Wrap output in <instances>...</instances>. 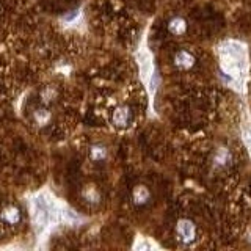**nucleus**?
I'll return each mask as SVG.
<instances>
[{"label": "nucleus", "mask_w": 251, "mask_h": 251, "mask_svg": "<svg viewBox=\"0 0 251 251\" xmlns=\"http://www.w3.org/2000/svg\"><path fill=\"white\" fill-rule=\"evenodd\" d=\"M88 156H90V159L93 160V162L102 163L108 159V149L104 144L97 143V144H93L91 148L88 149Z\"/></svg>", "instance_id": "obj_9"}, {"label": "nucleus", "mask_w": 251, "mask_h": 251, "mask_svg": "<svg viewBox=\"0 0 251 251\" xmlns=\"http://www.w3.org/2000/svg\"><path fill=\"white\" fill-rule=\"evenodd\" d=\"M0 13H2V11H0Z\"/></svg>", "instance_id": "obj_12"}, {"label": "nucleus", "mask_w": 251, "mask_h": 251, "mask_svg": "<svg viewBox=\"0 0 251 251\" xmlns=\"http://www.w3.org/2000/svg\"><path fill=\"white\" fill-rule=\"evenodd\" d=\"M134 121V111L129 106H118L113 111H111V124L118 129H127Z\"/></svg>", "instance_id": "obj_2"}, {"label": "nucleus", "mask_w": 251, "mask_h": 251, "mask_svg": "<svg viewBox=\"0 0 251 251\" xmlns=\"http://www.w3.org/2000/svg\"><path fill=\"white\" fill-rule=\"evenodd\" d=\"M82 199L85 201L87 204H97L101 201V192L94 184L85 185L82 190Z\"/></svg>", "instance_id": "obj_8"}, {"label": "nucleus", "mask_w": 251, "mask_h": 251, "mask_svg": "<svg viewBox=\"0 0 251 251\" xmlns=\"http://www.w3.org/2000/svg\"><path fill=\"white\" fill-rule=\"evenodd\" d=\"M174 66L178 69H182V71H187V69H192L195 66V63H197V57H195V54L187 51V49H180L176 54H174Z\"/></svg>", "instance_id": "obj_4"}, {"label": "nucleus", "mask_w": 251, "mask_h": 251, "mask_svg": "<svg viewBox=\"0 0 251 251\" xmlns=\"http://www.w3.org/2000/svg\"><path fill=\"white\" fill-rule=\"evenodd\" d=\"M166 29H168V32L171 35H174V36H182V35L187 32V20L180 16H174L168 20Z\"/></svg>", "instance_id": "obj_7"}, {"label": "nucleus", "mask_w": 251, "mask_h": 251, "mask_svg": "<svg viewBox=\"0 0 251 251\" xmlns=\"http://www.w3.org/2000/svg\"><path fill=\"white\" fill-rule=\"evenodd\" d=\"M33 220H35V223H36L38 228H43L47 223V209L44 206H41L39 201H36V204H35Z\"/></svg>", "instance_id": "obj_11"}, {"label": "nucleus", "mask_w": 251, "mask_h": 251, "mask_svg": "<svg viewBox=\"0 0 251 251\" xmlns=\"http://www.w3.org/2000/svg\"><path fill=\"white\" fill-rule=\"evenodd\" d=\"M130 201H132V204L137 206V207L146 206L151 201V190L146 185H143V184L135 185L134 188H132Z\"/></svg>", "instance_id": "obj_5"}, {"label": "nucleus", "mask_w": 251, "mask_h": 251, "mask_svg": "<svg viewBox=\"0 0 251 251\" xmlns=\"http://www.w3.org/2000/svg\"><path fill=\"white\" fill-rule=\"evenodd\" d=\"M32 120L35 124L38 126V127H46V126H49L52 121V111L47 108V106L38 107V108L33 110Z\"/></svg>", "instance_id": "obj_6"}, {"label": "nucleus", "mask_w": 251, "mask_h": 251, "mask_svg": "<svg viewBox=\"0 0 251 251\" xmlns=\"http://www.w3.org/2000/svg\"><path fill=\"white\" fill-rule=\"evenodd\" d=\"M22 220V214H20V209L18 206H5L2 211H0V221L6 226H16Z\"/></svg>", "instance_id": "obj_3"}, {"label": "nucleus", "mask_w": 251, "mask_h": 251, "mask_svg": "<svg viewBox=\"0 0 251 251\" xmlns=\"http://www.w3.org/2000/svg\"><path fill=\"white\" fill-rule=\"evenodd\" d=\"M57 97H58V91L55 87H46L41 90V93H39V99L44 106H51V104L57 101Z\"/></svg>", "instance_id": "obj_10"}, {"label": "nucleus", "mask_w": 251, "mask_h": 251, "mask_svg": "<svg viewBox=\"0 0 251 251\" xmlns=\"http://www.w3.org/2000/svg\"><path fill=\"white\" fill-rule=\"evenodd\" d=\"M198 229L197 225L188 220V218H180L176 225V237L179 242H182L184 245H190L195 240H197Z\"/></svg>", "instance_id": "obj_1"}]
</instances>
